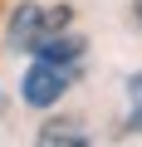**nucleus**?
<instances>
[{"label":"nucleus","mask_w":142,"mask_h":147,"mask_svg":"<svg viewBox=\"0 0 142 147\" xmlns=\"http://www.w3.org/2000/svg\"><path fill=\"white\" fill-rule=\"evenodd\" d=\"M127 132H142V74H132L127 79Z\"/></svg>","instance_id":"5"},{"label":"nucleus","mask_w":142,"mask_h":147,"mask_svg":"<svg viewBox=\"0 0 142 147\" xmlns=\"http://www.w3.org/2000/svg\"><path fill=\"white\" fill-rule=\"evenodd\" d=\"M132 10H137V25H142V0H137V5H132Z\"/></svg>","instance_id":"6"},{"label":"nucleus","mask_w":142,"mask_h":147,"mask_svg":"<svg viewBox=\"0 0 142 147\" xmlns=\"http://www.w3.org/2000/svg\"><path fill=\"white\" fill-rule=\"evenodd\" d=\"M64 88H69V64H49V59H39V64L25 74V84H20V93H25L30 108H49V103H59Z\"/></svg>","instance_id":"2"},{"label":"nucleus","mask_w":142,"mask_h":147,"mask_svg":"<svg viewBox=\"0 0 142 147\" xmlns=\"http://www.w3.org/2000/svg\"><path fill=\"white\" fill-rule=\"evenodd\" d=\"M69 20H74L69 5H20L10 20V49H34L44 34L69 30Z\"/></svg>","instance_id":"1"},{"label":"nucleus","mask_w":142,"mask_h":147,"mask_svg":"<svg viewBox=\"0 0 142 147\" xmlns=\"http://www.w3.org/2000/svg\"><path fill=\"white\" fill-rule=\"evenodd\" d=\"M39 142H44V147H59V142L83 147V142H88V132H83L79 123H64V118H59V123H44V127H39Z\"/></svg>","instance_id":"4"},{"label":"nucleus","mask_w":142,"mask_h":147,"mask_svg":"<svg viewBox=\"0 0 142 147\" xmlns=\"http://www.w3.org/2000/svg\"><path fill=\"white\" fill-rule=\"evenodd\" d=\"M79 54H83V39H74V34H44L39 44H34V59H49V64H79Z\"/></svg>","instance_id":"3"}]
</instances>
